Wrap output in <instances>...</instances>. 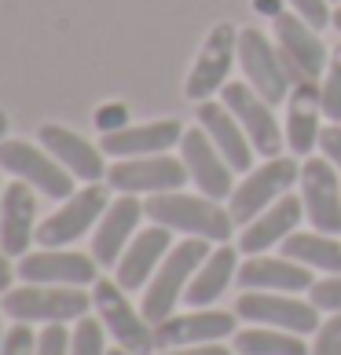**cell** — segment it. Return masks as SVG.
<instances>
[{
    "label": "cell",
    "mask_w": 341,
    "mask_h": 355,
    "mask_svg": "<svg viewBox=\"0 0 341 355\" xmlns=\"http://www.w3.org/2000/svg\"><path fill=\"white\" fill-rule=\"evenodd\" d=\"M143 213L151 216V223H162V227L191 234V239H209L217 245H224L235 231L231 213L220 209L213 198H206V194H180V191L151 194L143 202Z\"/></svg>",
    "instance_id": "obj_1"
},
{
    "label": "cell",
    "mask_w": 341,
    "mask_h": 355,
    "mask_svg": "<svg viewBox=\"0 0 341 355\" xmlns=\"http://www.w3.org/2000/svg\"><path fill=\"white\" fill-rule=\"evenodd\" d=\"M206 257H209V239H183L180 245H173L165 253V260L154 271V279L147 282V293H143V304H140L143 319L151 326L176 315V304L188 293L194 271L206 264Z\"/></svg>",
    "instance_id": "obj_2"
},
{
    "label": "cell",
    "mask_w": 341,
    "mask_h": 355,
    "mask_svg": "<svg viewBox=\"0 0 341 355\" xmlns=\"http://www.w3.org/2000/svg\"><path fill=\"white\" fill-rule=\"evenodd\" d=\"M92 308V297L77 286H30L8 289L0 297V311L15 322H70L85 319Z\"/></svg>",
    "instance_id": "obj_3"
},
{
    "label": "cell",
    "mask_w": 341,
    "mask_h": 355,
    "mask_svg": "<svg viewBox=\"0 0 341 355\" xmlns=\"http://www.w3.org/2000/svg\"><path fill=\"white\" fill-rule=\"evenodd\" d=\"M297 180H301V165L294 162V157H283V154H279V157H268V165L250 168V173H246V180L231 191V198H228V202H231V205H228L231 220L246 227V223L257 220L268 205L279 202Z\"/></svg>",
    "instance_id": "obj_4"
},
{
    "label": "cell",
    "mask_w": 341,
    "mask_h": 355,
    "mask_svg": "<svg viewBox=\"0 0 341 355\" xmlns=\"http://www.w3.org/2000/svg\"><path fill=\"white\" fill-rule=\"evenodd\" d=\"M92 304L99 311V322L107 326V334L117 340V348H125L128 355H154V326L143 319V311H136L128 304L125 289L110 282V279H99L92 286Z\"/></svg>",
    "instance_id": "obj_5"
},
{
    "label": "cell",
    "mask_w": 341,
    "mask_h": 355,
    "mask_svg": "<svg viewBox=\"0 0 341 355\" xmlns=\"http://www.w3.org/2000/svg\"><path fill=\"white\" fill-rule=\"evenodd\" d=\"M235 315L253 326H272V330L286 334H316L319 330V308L312 300H297L286 293H268V289H246L235 300Z\"/></svg>",
    "instance_id": "obj_6"
},
{
    "label": "cell",
    "mask_w": 341,
    "mask_h": 355,
    "mask_svg": "<svg viewBox=\"0 0 341 355\" xmlns=\"http://www.w3.org/2000/svg\"><path fill=\"white\" fill-rule=\"evenodd\" d=\"M0 168L11 173L15 180H22V183H30L33 191L44 194V198L67 202L74 194V176L44 147H33V143H26V139H4L0 143Z\"/></svg>",
    "instance_id": "obj_7"
},
{
    "label": "cell",
    "mask_w": 341,
    "mask_h": 355,
    "mask_svg": "<svg viewBox=\"0 0 341 355\" xmlns=\"http://www.w3.org/2000/svg\"><path fill=\"white\" fill-rule=\"evenodd\" d=\"M239 67L246 73V81H250L272 107L283 103V99H290L294 77H290L279 48L268 41L265 30H253V26L239 30Z\"/></svg>",
    "instance_id": "obj_8"
},
{
    "label": "cell",
    "mask_w": 341,
    "mask_h": 355,
    "mask_svg": "<svg viewBox=\"0 0 341 355\" xmlns=\"http://www.w3.org/2000/svg\"><path fill=\"white\" fill-rule=\"evenodd\" d=\"M272 22H275V48H279L294 85L297 81H319L326 73V62H331V51L319 41V33L297 11H283Z\"/></svg>",
    "instance_id": "obj_9"
},
{
    "label": "cell",
    "mask_w": 341,
    "mask_h": 355,
    "mask_svg": "<svg viewBox=\"0 0 341 355\" xmlns=\"http://www.w3.org/2000/svg\"><path fill=\"white\" fill-rule=\"evenodd\" d=\"M107 191H103V183H88V187L74 191L67 205L56 209L48 220H41V227H37V242H41V249H63L70 245L74 239H81V234H88L96 223L103 220V213H107Z\"/></svg>",
    "instance_id": "obj_10"
},
{
    "label": "cell",
    "mask_w": 341,
    "mask_h": 355,
    "mask_svg": "<svg viewBox=\"0 0 341 355\" xmlns=\"http://www.w3.org/2000/svg\"><path fill=\"white\" fill-rule=\"evenodd\" d=\"M107 183L122 194H169L188 183V165L169 154L117 157L107 168Z\"/></svg>",
    "instance_id": "obj_11"
},
{
    "label": "cell",
    "mask_w": 341,
    "mask_h": 355,
    "mask_svg": "<svg viewBox=\"0 0 341 355\" xmlns=\"http://www.w3.org/2000/svg\"><path fill=\"white\" fill-rule=\"evenodd\" d=\"M220 103L239 117V125L246 128L253 150L265 154V157H279L283 150V132H279V121H275V110L272 103L260 96L253 85L246 81H235V85H224L220 88Z\"/></svg>",
    "instance_id": "obj_12"
},
{
    "label": "cell",
    "mask_w": 341,
    "mask_h": 355,
    "mask_svg": "<svg viewBox=\"0 0 341 355\" xmlns=\"http://www.w3.org/2000/svg\"><path fill=\"white\" fill-rule=\"evenodd\" d=\"M239 55V30L231 22H220L213 33L206 37V44L194 59V67L188 73V99L194 103H206L209 96H217V88L228 85V73H231V62Z\"/></svg>",
    "instance_id": "obj_13"
},
{
    "label": "cell",
    "mask_w": 341,
    "mask_h": 355,
    "mask_svg": "<svg viewBox=\"0 0 341 355\" xmlns=\"http://www.w3.org/2000/svg\"><path fill=\"white\" fill-rule=\"evenodd\" d=\"M19 279L30 286H96L99 268L96 257L70 253V249H41L19 257Z\"/></svg>",
    "instance_id": "obj_14"
},
{
    "label": "cell",
    "mask_w": 341,
    "mask_h": 355,
    "mask_svg": "<svg viewBox=\"0 0 341 355\" xmlns=\"http://www.w3.org/2000/svg\"><path fill=\"white\" fill-rule=\"evenodd\" d=\"M301 202L305 216L316 231L338 234L341 231V191H338V168L326 157H305L301 168Z\"/></svg>",
    "instance_id": "obj_15"
},
{
    "label": "cell",
    "mask_w": 341,
    "mask_h": 355,
    "mask_svg": "<svg viewBox=\"0 0 341 355\" xmlns=\"http://www.w3.org/2000/svg\"><path fill=\"white\" fill-rule=\"evenodd\" d=\"M180 150H183V165H188V176L199 183V191L206 198H231L235 183H231V173L235 168L224 162V154L213 147V139L206 136V128H188L180 139Z\"/></svg>",
    "instance_id": "obj_16"
},
{
    "label": "cell",
    "mask_w": 341,
    "mask_h": 355,
    "mask_svg": "<svg viewBox=\"0 0 341 355\" xmlns=\"http://www.w3.org/2000/svg\"><path fill=\"white\" fill-rule=\"evenodd\" d=\"M140 216H147V213H143V202L136 194H122L117 202L107 205L103 220L96 223V234H92V257H96L99 268H117L128 242L136 239Z\"/></svg>",
    "instance_id": "obj_17"
},
{
    "label": "cell",
    "mask_w": 341,
    "mask_h": 355,
    "mask_svg": "<svg viewBox=\"0 0 341 355\" xmlns=\"http://www.w3.org/2000/svg\"><path fill=\"white\" fill-rule=\"evenodd\" d=\"M220 337H235V315L231 311H188L169 315L154 326V345L158 348H191V345H213Z\"/></svg>",
    "instance_id": "obj_18"
},
{
    "label": "cell",
    "mask_w": 341,
    "mask_h": 355,
    "mask_svg": "<svg viewBox=\"0 0 341 355\" xmlns=\"http://www.w3.org/2000/svg\"><path fill=\"white\" fill-rule=\"evenodd\" d=\"M30 242H37V194L30 183L4 187L0 202V249L8 257H26Z\"/></svg>",
    "instance_id": "obj_19"
},
{
    "label": "cell",
    "mask_w": 341,
    "mask_h": 355,
    "mask_svg": "<svg viewBox=\"0 0 341 355\" xmlns=\"http://www.w3.org/2000/svg\"><path fill=\"white\" fill-rule=\"evenodd\" d=\"M199 121L206 128V136L213 139V147L224 154V162L235 168V173H250V165H253V143L250 136H246V128L239 125V117H235L224 103H213V99H206L199 103Z\"/></svg>",
    "instance_id": "obj_20"
},
{
    "label": "cell",
    "mask_w": 341,
    "mask_h": 355,
    "mask_svg": "<svg viewBox=\"0 0 341 355\" xmlns=\"http://www.w3.org/2000/svg\"><path fill=\"white\" fill-rule=\"evenodd\" d=\"M305 220V202L294 194H283L275 205H268L257 220L246 223V231L239 234V253L246 257H260L265 249H272L275 242H286L297 231V223Z\"/></svg>",
    "instance_id": "obj_21"
},
{
    "label": "cell",
    "mask_w": 341,
    "mask_h": 355,
    "mask_svg": "<svg viewBox=\"0 0 341 355\" xmlns=\"http://www.w3.org/2000/svg\"><path fill=\"white\" fill-rule=\"evenodd\" d=\"M180 121H151V125H125L117 132H103L99 150L110 157H147V154H165L183 139Z\"/></svg>",
    "instance_id": "obj_22"
},
{
    "label": "cell",
    "mask_w": 341,
    "mask_h": 355,
    "mask_svg": "<svg viewBox=\"0 0 341 355\" xmlns=\"http://www.w3.org/2000/svg\"><path fill=\"white\" fill-rule=\"evenodd\" d=\"M169 239H173V231L162 227V223H154V227L147 231H140L133 242H128V249L122 253V260H117V275H114V282L122 286V289H143L151 279H154V271H158V264L165 260L169 253Z\"/></svg>",
    "instance_id": "obj_23"
},
{
    "label": "cell",
    "mask_w": 341,
    "mask_h": 355,
    "mask_svg": "<svg viewBox=\"0 0 341 355\" xmlns=\"http://www.w3.org/2000/svg\"><path fill=\"white\" fill-rule=\"evenodd\" d=\"M235 282L242 289H268V293H305L312 289V271L297 260H286V257H246V264H239V275Z\"/></svg>",
    "instance_id": "obj_24"
},
{
    "label": "cell",
    "mask_w": 341,
    "mask_h": 355,
    "mask_svg": "<svg viewBox=\"0 0 341 355\" xmlns=\"http://www.w3.org/2000/svg\"><path fill=\"white\" fill-rule=\"evenodd\" d=\"M41 147L56 157V162L67 168L74 180H85V183H99L107 176V165H103V150H96L88 139H81L70 128H59V125H44L41 128Z\"/></svg>",
    "instance_id": "obj_25"
},
{
    "label": "cell",
    "mask_w": 341,
    "mask_h": 355,
    "mask_svg": "<svg viewBox=\"0 0 341 355\" xmlns=\"http://www.w3.org/2000/svg\"><path fill=\"white\" fill-rule=\"evenodd\" d=\"M319 114H323V92L319 81H297L290 88V110H286V143L294 154H308L319 143Z\"/></svg>",
    "instance_id": "obj_26"
},
{
    "label": "cell",
    "mask_w": 341,
    "mask_h": 355,
    "mask_svg": "<svg viewBox=\"0 0 341 355\" xmlns=\"http://www.w3.org/2000/svg\"><path fill=\"white\" fill-rule=\"evenodd\" d=\"M235 275H239V249L228 245V242L217 245V253L206 257V264L194 271L188 293H183L188 308H209L228 289V282L235 279Z\"/></svg>",
    "instance_id": "obj_27"
},
{
    "label": "cell",
    "mask_w": 341,
    "mask_h": 355,
    "mask_svg": "<svg viewBox=\"0 0 341 355\" xmlns=\"http://www.w3.org/2000/svg\"><path fill=\"white\" fill-rule=\"evenodd\" d=\"M283 257L305 268H319L326 275H341V242L323 231H297L283 242Z\"/></svg>",
    "instance_id": "obj_28"
},
{
    "label": "cell",
    "mask_w": 341,
    "mask_h": 355,
    "mask_svg": "<svg viewBox=\"0 0 341 355\" xmlns=\"http://www.w3.org/2000/svg\"><path fill=\"white\" fill-rule=\"evenodd\" d=\"M231 348L239 355H312L305 348L301 334H286V330H239L231 340Z\"/></svg>",
    "instance_id": "obj_29"
},
{
    "label": "cell",
    "mask_w": 341,
    "mask_h": 355,
    "mask_svg": "<svg viewBox=\"0 0 341 355\" xmlns=\"http://www.w3.org/2000/svg\"><path fill=\"white\" fill-rule=\"evenodd\" d=\"M319 92H323V114L334 125H341V44H334L326 73L319 77Z\"/></svg>",
    "instance_id": "obj_30"
},
{
    "label": "cell",
    "mask_w": 341,
    "mask_h": 355,
    "mask_svg": "<svg viewBox=\"0 0 341 355\" xmlns=\"http://www.w3.org/2000/svg\"><path fill=\"white\" fill-rule=\"evenodd\" d=\"M103 330L107 326L96 319H77L74 334H70V355H107V345H103Z\"/></svg>",
    "instance_id": "obj_31"
},
{
    "label": "cell",
    "mask_w": 341,
    "mask_h": 355,
    "mask_svg": "<svg viewBox=\"0 0 341 355\" xmlns=\"http://www.w3.org/2000/svg\"><path fill=\"white\" fill-rule=\"evenodd\" d=\"M0 355H37V334L30 330V322H19L4 334Z\"/></svg>",
    "instance_id": "obj_32"
},
{
    "label": "cell",
    "mask_w": 341,
    "mask_h": 355,
    "mask_svg": "<svg viewBox=\"0 0 341 355\" xmlns=\"http://www.w3.org/2000/svg\"><path fill=\"white\" fill-rule=\"evenodd\" d=\"M312 293V304L319 311H331V315H341V275H331L308 289Z\"/></svg>",
    "instance_id": "obj_33"
},
{
    "label": "cell",
    "mask_w": 341,
    "mask_h": 355,
    "mask_svg": "<svg viewBox=\"0 0 341 355\" xmlns=\"http://www.w3.org/2000/svg\"><path fill=\"white\" fill-rule=\"evenodd\" d=\"M37 355H70V334L63 322H48L37 337Z\"/></svg>",
    "instance_id": "obj_34"
},
{
    "label": "cell",
    "mask_w": 341,
    "mask_h": 355,
    "mask_svg": "<svg viewBox=\"0 0 341 355\" xmlns=\"http://www.w3.org/2000/svg\"><path fill=\"white\" fill-rule=\"evenodd\" d=\"M301 19H305L312 30H323V26H331L334 15H331V0H286Z\"/></svg>",
    "instance_id": "obj_35"
},
{
    "label": "cell",
    "mask_w": 341,
    "mask_h": 355,
    "mask_svg": "<svg viewBox=\"0 0 341 355\" xmlns=\"http://www.w3.org/2000/svg\"><path fill=\"white\" fill-rule=\"evenodd\" d=\"M312 355H341V315H331V319L316 330Z\"/></svg>",
    "instance_id": "obj_36"
},
{
    "label": "cell",
    "mask_w": 341,
    "mask_h": 355,
    "mask_svg": "<svg viewBox=\"0 0 341 355\" xmlns=\"http://www.w3.org/2000/svg\"><path fill=\"white\" fill-rule=\"evenodd\" d=\"M319 150H323L326 162L341 173V125H326L319 132Z\"/></svg>",
    "instance_id": "obj_37"
},
{
    "label": "cell",
    "mask_w": 341,
    "mask_h": 355,
    "mask_svg": "<svg viewBox=\"0 0 341 355\" xmlns=\"http://www.w3.org/2000/svg\"><path fill=\"white\" fill-rule=\"evenodd\" d=\"M162 355H231V348H220L217 340L213 345H191V348H169Z\"/></svg>",
    "instance_id": "obj_38"
},
{
    "label": "cell",
    "mask_w": 341,
    "mask_h": 355,
    "mask_svg": "<svg viewBox=\"0 0 341 355\" xmlns=\"http://www.w3.org/2000/svg\"><path fill=\"white\" fill-rule=\"evenodd\" d=\"M253 8L260 11V15H268V19L283 15V0H253Z\"/></svg>",
    "instance_id": "obj_39"
},
{
    "label": "cell",
    "mask_w": 341,
    "mask_h": 355,
    "mask_svg": "<svg viewBox=\"0 0 341 355\" xmlns=\"http://www.w3.org/2000/svg\"><path fill=\"white\" fill-rule=\"evenodd\" d=\"M11 289V260H8V253L0 249V293H8Z\"/></svg>",
    "instance_id": "obj_40"
},
{
    "label": "cell",
    "mask_w": 341,
    "mask_h": 355,
    "mask_svg": "<svg viewBox=\"0 0 341 355\" xmlns=\"http://www.w3.org/2000/svg\"><path fill=\"white\" fill-rule=\"evenodd\" d=\"M4 132H8V117H4V110H0V143H4Z\"/></svg>",
    "instance_id": "obj_41"
},
{
    "label": "cell",
    "mask_w": 341,
    "mask_h": 355,
    "mask_svg": "<svg viewBox=\"0 0 341 355\" xmlns=\"http://www.w3.org/2000/svg\"><path fill=\"white\" fill-rule=\"evenodd\" d=\"M334 26H338V30H341V8L334 11Z\"/></svg>",
    "instance_id": "obj_42"
},
{
    "label": "cell",
    "mask_w": 341,
    "mask_h": 355,
    "mask_svg": "<svg viewBox=\"0 0 341 355\" xmlns=\"http://www.w3.org/2000/svg\"><path fill=\"white\" fill-rule=\"evenodd\" d=\"M107 355H128L125 348H114V352H107Z\"/></svg>",
    "instance_id": "obj_43"
},
{
    "label": "cell",
    "mask_w": 341,
    "mask_h": 355,
    "mask_svg": "<svg viewBox=\"0 0 341 355\" xmlns=\"http://www.w3.org/2000/svg\"><path fill=\"white\" fill-rule=\"evenodd\" d=\"M0 345H4V326H0Z\"/></svg>",
    "instance_id": "obj_44"
},
{
    "label": "cell",
    "mask_w": 341,
    "mask_h": 355,
    "mask_svg": "<svg viewBox=\"0 0 341 355\" xmlns=\"http://www.w3.org/2000/svg\"><path fill=\"white\" fill-rule=\"evenodd\" d=\"M0 202H4V191H0Z\"/></svg>",
    "instance_id": "obj_45"
},
{
    "label": "cell",
    "mask_w": 341,
    "mask_h": 355,
    "mask_svg": "<svg viewBox=\"0 0 341 355\" xmlns=\"http://www.w3.org/2000/svg\"><path fill=\"white\" fill-rule=\"evenodd\" d=\"M334 4H338V0H334Z\"/></svg>",
    "instance_id": "obj_46"
}]
</instances>
